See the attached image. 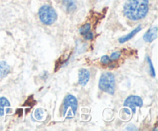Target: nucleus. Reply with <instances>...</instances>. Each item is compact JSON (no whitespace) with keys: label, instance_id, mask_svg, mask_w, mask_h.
<instances>
[{"label":"nucleus","instance_id":"obj_11","mask_svg":"<svg viewBox=\"0 0 158 131\" xmlns=\"http://www.w3.org/2000/svg\"><path fill=\"white\" fill-rule=\"evenodd\" d=\"M140 30H141V26H137V27L136 28V29H134V30H133L131 32H130L129 34H127V35H125V36L121 37V38H120V39H119V41H120V43H125V42L128 41V40L131 39V38H133V37H134V35H135L136 34H137V32H138L139 31H140Z\"/></svg>","mask_w":158,"mask_h":131},{"label":"nucleus","instance_id":"obj_14","mask_svg":"<svg viewBox=\"0 0 158 131\" xmlns=\"http://www.w3.org/2000/svg\"><path fill=\"white\" fill-rule=\"evenodd\" d=\"M148 59V62L149 63V66H150V72H151V75L153 77H155V72H154V66H153V63L151 62V59H150L149 56L147 57Z\"/></svg>","mask_w":158,"mask_h":131},{"label":"nucleus","instance_id":"obj_15","mask_svg":"<svg viewBox=\"0 0 158 131\" xmlns=\"http://www.w3.org/2000/svg\"><path fill=\"white\" fill-rule=\"evenodd\" d=\"M121 55V52H114L111 54L110 55V60L111 61H115V60H117Z\"/></svg>","mask_w":158,"mask_h":131},{"label":"nucleus","instance_id":"obj_2","mask_svg":"<svg viewBox=\"0 0 158 131\" xmlns=\"http://www.w3.org/2000/svg\"><path fill=\"white\" fill-rule=\"evenodd\" d=\"M99 88L100 90L113 95L116 89L115 76L114 74L109 72H103L99 81Z\"/></svg>","mask_w":158,"mask_h":131},{"label":"nucleus","instance_id":"obj_16","mask_svg":"<svg viewBox=\"0 0 158 131\" xmlns=\"http://www.w3.org/2000/svg\"><path fill=\"white\" fill-rule=\"evenodd\" d=\"M100 61L104 65H109L111 63L110 59V57L108 55H103V56H102Z\"/></svg>","mask_w":158,"mask_h":131},{"label":"nucleus","instance_id":"obj_10","mask_svg":"<svg viewBox=\"0 0 158 131\" xmlns=\"http://www.w3.org/2000/svg\"><path fill=\"white\" fill-rule=\"evenodd\" d=\"M10 72V66L5 61L0 62V78L6 77Z\"/></svg>","mask_w":158,"mask_h":131},{"label":"nucleus","instance_id":"obj_9","mask_svg":"<svg viewBox=\"0 0 158 131\" xmlns=\"http://www.w3.org/2000/svg\"><path fill=\"white\" fill-rule=\"evenodd\" d=\"M63 5L64 6L65 10L69 13L75 12L77 7L75 0H63Z\"/></svg>","mask_w":158,"mask_h":131},{"label":"nucleus","instance_id":"obj_17","mask_svg":"<svg viewBox=\"0 0 158 131\" xmlns=\"http://www.w3.org/2000/svg\"><path fill=\"white\" fill-rule=\"evenodd\" d=\"M93 38H94V35H93L92 32H87V33H86L85 35H83V39H84L85 40H86V41H88V40H92Z\"/></svg>","mask_w":158,"mask_h":131},{"label":"nucleus","instance_id":"obj_12","mask_svg":"<svg viewBox=\"0 0 158 131\" xmlns=\"http://www.w3.org/2000/svg\"><path fill=\"white\" fill-rule=\"evenodd\" d=\"M90 29H91L90 23H86V24H84L83 26H82L80 28L79 32H80V33L82 35H83L86 33H87V32H90Z\"/></svg>","mask_w":158,"mask_h":131},{"label":"nucleus","instance_id":"obj_5","mask_svg":"<svg viewBox=\"0 0 158 131\" xmlns=\"http://www.w3.org/2000/svg\"><path fill=\"white\" fill-rule=\"evenodd\" d=\"M125 107H129L134 114L136 113V108L143 106V100L138 96H130L125 100L123 103Z\"/></svg>","mask_w":158,"mask_h":131},{"label":"nucleus","instance_id":"obj_7","mask_svg":"<svg viewBox=\"0 0 158 131\" xmlns=\"http://www.w3.org/2000/svg\"><path fill=\"white\" fill-rule=\"evenodd\" d=\"M157 26H154V27L151 28L148 32H146V34L143 36V39L146 42H151L154 41L155 39H157Z\"/></svg>","mask_w":158,"mask_h":131},{"label":"nucleus","instance_id":"obj_3","mask_svg":"<svg viewBox=\"0 0 158 131\" xmlns=\"http://www.w3.org/2000/svg\"><path fill=\"white\" fill-rule=\"evenodd\" d=\"M78 103L76 97L73 95H67L64 100L63 107V115L66 119H72L77 113Z\"/></svg>","mask_w":158,"mask_h":131},{"label":"nucleus","instance_id":"obj_1","mask_svg":"<svg viewBox=\"0 0 158 131\" xmlns=\"http://www.w3.org/2000/svg\"><path fill=\"white\" fill-rule=\"evenodd\" d=\"M148 11V0H127L123 7L124 15L133 21H138L143 18Z\"/></svg>","mask_w":158,"mask_h":131},{"label":"nucleus","instance_id":"obj_6","mask_svg":"<svg viewBox=\"0 0 158 131\" xmlns=\"http://www.w3.org/2000/svg\"><path fill=\"white\" fill-rule=\"evenodd\" d=\"M90 73L86 69H80L79 71V83L81 86H86L89 80Z\"/></svg>","mask_w":158,"mask_h":131},{"label":"nucleus","instance_id":"obj_4","mask_svg":"<svg viewBox=\"0 0 158 131\" xmlns=\"http://www.w3.org/2000/svg\"><path fill=\"white\" fill-rule=\"evenodd\" d=\"M39 18L43 24L51 25L56 20L57 14L52 6L44 5L39 10Z\"/></svg>","mask_w":158,"mask_h":131},{"label":"nucleus","instance_id":"obj_8","mask_svg":"<svg viewBox=\"0 0 158 131\" xmlns=\"http://www.w3.org/2000/svg\"><path fill=\"white\" fill-rule=\"evenodd\" d=\"M10 103L5 97H0V116H4L6 113H9Z\"/></svg>","mask_w":158,"mask_h":131},{"label":"nucleus","instance_id":"obj_13","mask_svg":"<svg viewBox=\"0 0 158 131\" xmlns=\"http://www.w3.org/2000/svg\"><path fill=\"white\" fill-rule=\"evenodd\" d=\"M34 115H35V117L36 120H42L43 115H44V112H43V110L42 109H37L35 111V113H34Z\"/></svg>","mask_w":158,"mask_h":131}]
</instances>
